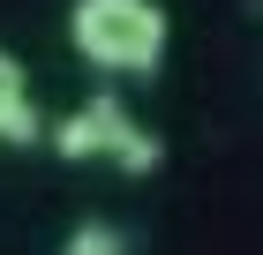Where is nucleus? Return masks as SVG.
Returning a JSON list of instances; mask_svg holds the SVG:
<instances>
[{"label":"nucleus","instance_id":"7ed1b4c3","mask_svg":"<svg viewBox=\"0 0 263 255\" xmlns=\"http://www.w3.org/2000/svg\"><path fill=\"white\" fill-rule=\"evenodd\" d=\"M45 120L30 105V75H23L15 53H0V143H38Z\"/></svg>","mask_w":263,"mask_h":255},{"label":"nucleus","instance_id":"20e7f679","mask_svg":"<svg viewBox=\"0 0 263 255\" xmlns=\"http://www.w3.org/2000/svg\"><path fill=\"white\" fill-rule=\"evenodd\" d=\"M53 255H128V233L105 225V218H83V225H68V240Z\"/></svg>","mask_w":263,"mask_h":255},{"label":"nucleus","instance_id":"f03ea898","mask_svg":"<svg viewBox=\"0 0 263 255\" xmlns=\"http://www.w3.org/2000/svg\"><path fill=\"white\" fill-rule=\"evenodd\" d=\"M45 135H53V150L68 158V165H121V173H151V165H158V135H151V128H143L136 113H128L121 98H113V90H98V98H83L76 113L68 120H53V128H45Z\"/></svg>","mask_w":263,"mask_h":255},{"label":"nucleus","instance_id":"f257e3e1","mask_svg":"<svg viewBox=\"0 0 263 255\" xmlns=\"http://www.w3.org/2000/svg\"><path fill=\"white\" fill-rule=\"evenodd\" d=\"M68 45L98 75H158L173 15L158 0H68Z\"/></svg>","mask_w":263,"mask_h":255}]
</instances>
